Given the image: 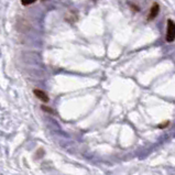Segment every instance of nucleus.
<instances>
[{
    "instance_id": "obj_1",
    "label": "nucleus",
    "mask_w": 175,
    "mask_h": 175,
    "mask_svg": "<svg viewBox=\"0 0 175 175\" xmlns=\"http://www.w3.org/2000/svg\"><path fill=\"white\" fill-rule=\"evenodd\" d=\"M166 42L172 43L175 41V22L172 19L167 20V25H166V34H165Z\"/></svg>"
},
{
    "instance_id": "obj_2",
    "label": "nucleus",
    "mask_w": 175,
    "mask_h": 175,
    "mask_svg": "<svg viewBox=\"0 0 175 175\" xmlns=\"http://www.w3.org/2000/svg\"><path fill=\"white\" fill-rule=\"evenodd\" d=\"M159 12H160V6L157 5V3H154L152 5V7H151L150 11H149L148 20H153V19H155V17L159 14Z\"/></svg>"
},
{
    "instance_id": "obj_3",
    "label": "nucleus",
    "mask_w": 175,
    "mask_h": 175,
    "mask_svg": "<svg viewBox=\"0 0 175 175\" xmlns=\"http://www.w3.org/2000/svg\"><path fill=\"white\" fill-rule=\"evenodd\" d=\"M33 94H34V96H35L36 98L39 99V100L43 101V103H47V101L50 100L49 96H47L46 93L43 92V90H41V89H34L33 90Z\"/></svg>"
},
{
    "instance_id": "obj_4",
    "label": "nucleus",
    "mask_w": 175,
    "mask_h": 175,
    "mask_svg": "<svg viewBox=\"0 0 175 175\" xmlns=\"http://www.w3.org/2000/svg\"><path fill=\"white\" fill-rule=\"evenodd\" d=\"M35 1L36 0H21V3H22L23 6H30L35 3Z\"/></svg>"
}]
</instances>
